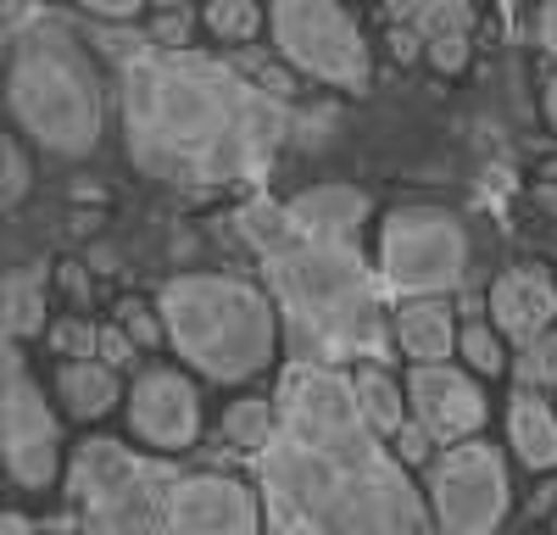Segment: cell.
<instances>
[{"instance_id": "31", "label": "cell", "mask_w": 557, "mask_h": 535, "mask_svg": "<svg viewBox=\"0 0 557 535\" xmlns=\"http://www.w3.org/2000/svg\"><path fill=\"white\" fill-rule=\"evenodd\" d=\"M535 39H541L546 62L557 67V0H552V7H541V12H535Z\"/></svg>"}, {"instance_id": "6", "label": "cell", "mask_w": 557, "mask_h": 535, "mask_svg": "<svg viewBox=\"0 0 557 535\" xmlns=\"http://www.w3.org/2000/svg\"><path fill=\"white\" fill-rule=\"evenodd\" d=\"M168 346L196 380L246 385L278 357V307L257 279L240 274H173L157 290Z\"/></svg>"}, {"instance_id": "1", "label": "cell", "mask_w": 557, "mask_h": 535, "mask_svg": "<svg viewBox=\"0 0 557 535\" xmlns=\"http://www.w3.org/2000/svg\"><path fill=\"white\" fill-rule=\"evenodd\" d=\"M273 408L278 430L257 458L268 535H441L407 463L357 413L346 369L290 357Z\"/></svg>"}, {"instance_id": "30", "label": "cell", "mask_w": 557, "mask_h": 535, "mask_svg": "<svg viewBox=\"0 0 557 535\" xmlns=\"http://www.w3.org/2000/svg\"><path fill=\"white\" fill-rule=\"evenodd\" d=\"M391 452H396V458H401V463L412 469V463H430V458H435V440H430L424 430H418V424L407 419V430H401V435L391 440Z\"/></svg>"}, {"instance_id": "16", "label": "cell", "mask_w": 557, "mask_h": 535, "mask_svg": "<svg viewBox=\"0 0 557 535\" xmlns=\"http://www.w3.org/2000/svg\"><path fill=\"white\" fill-rule=\"evenodd\" d=\"M507 446L530 474H552L557 469V401L546 390H519L507 401Z\"/></svg>"}, {"instance_id": "3", "label": "cell", "mask_w": 557, "mask_h": 535, "mask_svg": "<svg viewBox=\"0 0 557 535\" xmlns=\"http://www.w3.org/2000/svg\"><path fill=\"white\" fill-rule=\"evenodd\" d=\"M235 235L262 268V290L278 307L290 346L301 363L357 369L391 357L385 285L362 240H323L290 223L285 201H246L235 207Z\"/></svg>"}, {"instance_id": "13", "label": "cell", "mask_w": 557, "mask_h": 535, "mask_svg": "<svg viewBox=\"0 0 557 535\" xmlns=\"http://www.w3.org/2000/svg\"><path fill=\"white\" fill-rule=\"evenodd\" d=\"M485 319L502 340H513L519 351L546 340L557 329V279L546 274V268H507V274H496L491 296H485Z\"/></svg>"}, {"instance_id": "37", "label": "cell", "mask_w": 557, "mask_h": 535, "mask_svg": "<svg viewBox=\"0 0 557 535\" xmlns=\"http://www.w3.org/2000/svg\"><path fill=\"white\" fill-rule=\"evenodd\" d=\"M552 401H557V385H552Z\"/></svg>"}, {"instance_id": "28", "label": "cell", "mask_w": 557, "mask_h": 535, "mask_svg": "<svg viewBox=\"0 0 557 535\" xmlns=\"http://www.w3.org/2000/svg\"><path fill=\"white\" fill-rule=\"evenodd\" d=\"M424 57H430V67H435V73H462V67H469V57H474V34L430 39V45H424Z\"/></svg>"}, {"instance_id": "25", "label": "cell", "mask_w": 557, "mask_h": 535, "mask_svg": "<svg viewBox=\"0 0 557 535\" xmlns=\"http://www.w3.org/2000/svg\"><path fill=\"white\" fill-rule=\"evenodd\" d=\"M45 340H51V351L62 357V363H89V357H101V324H89L84 312H62Z\"/></svg>"}, {"instance_id": "20", "label": "cell", "mask_w": 557, "mask_h": 535, "mask_svg": "<svg viewBox=\"0 0 557 535\" xmlns=\"http://www.w3.org/2000/svg\"><path fill=\"white\" fill-rule=\"evenodd\" d=\"M273 430H278L273 396H235L223 408V440H228V452H240V458H262L273 446Z\"/></svg>"}, {"instance_id": "24", "label": "cell", "mask_w": 557, "mask_h": 535, "mask_svg": "<svg viewBox=\"0 0 557 535\" xmlns=\"http://www.w3.org/2000/svg\"><path fill=\"white\" fill-rule=\"evenodd\" d=\"M117 329L139 346V351H157V346H168V329H162V312H157V296H117Z\"/></svg>"}, {"instance_id": "34", "label": "cell", "mask_w": 557, "mask_h": 535, "mask_svg": "<svg viewBox=\"0 0 557 535\" xmlns=\"http://www.w3.org/2000/svg\"><path fill=\"white\" fill-rule=\"evenodd\" d=\"M546 123H552V134H557V73H552V84H546Z\"/></svg>"}, {"instance_id": "15", "label": "cell", "mask_w": 557, "mask_h": 535, "mask_svg": "<svg viewBox=\"0 0 557 535\" xmlns=\"http://www.w3.org/2000/svg\"><path fill=\"white\" fill-rule=\"evenodd\" d=\"M290 223L307 235L323 240H362V223H368V196L357 185H312L301 196L285 201Z\"/></svg>"}, {"instance_id": "29", "label": "cell", "mask_w": 557, "mask_h": 535, "mask_svg": "<svg viewBox=\"0 0 557 535\" xmlns=\"http://www.w3.org/2000/svg\"><path fill=\"white\" fill-rule=\"evenodd\" d=\"M134 357H139V346H134L117 324H101V357H96V363H107V369H134Z\"/></svg>"}, {"instance_id": "32", "label": "cell", "mask_w": 557, "mask_h": 535, "mask_svg": "<svg viewBox=\"0 0 557 535\" xmlns=\"http://www.w3.org/2000/svg\"><path fill=\"white\" fill-rule=\"evenodd\" d=\"M57 279H62V290L84 307L89 301V274H84V262H57Z\"/></svg>"}, {"instance_id": "33", "label": "cell", "mask_w": 557, "mask_h": 535, "mask_svg": "<svg viewBox=\"0 0 557 535\" xmlns=\"http://www.w3.org/2000/svg\"><path fill=\"white\" fill-rule=\"evenodd\" d=\"M391 45H396V62H418V57H424V39H418L407 23H391Z\"/></svg>"}, {"instance_id": "12", "label": "cell", "mask_w": 557, "mask_h": 535, "mask_svg": "<svg viewBox=\"0 0 557 535\" xmlns=\"http://www.w3.org/2000/svg\"><path fill=\"white\" fill-rule=\"evenodd\" d=\"M407 413L435 446H462V440L485 435V390L457 363L412 369L407 374Z\"/></svg>"}, {"instance_id": "14", "label": "cell", "mask_w": 557, "mask_h": 535, "mask_svg": "<svg viewBox=\"0 0 557 535\" xmlns=\"http://www.w3.org/2000/svg\"><path fill=\"white\" fill-rule=\"evenodd\" d=\"M391 335H396V351L407 357L412 369H441L457 357V312L451 301H396V319H391Z\"/></svg>"}, {"instance_id": "7", "label": "cell", "mask_w": 557, "mask_h": 535, "mask_svg": "<svg viewBox=\"0 0 557 535\" xmlns=\"http://www.w3.org/2000/svg\"><path fill=\"white\" fill-rule=\"evenodd\" d=\"M469 229L446 207H391L374 235V274L396 301H446L469 279Z\"/></svg>"}, {"instance_id": "2", "label": "cell", "mask_w": 557, "mask_h": 535, "mask_svg": "<svg viewBox=\"0 0 557 535\" xmlns=\"http://www.w3.org/2000/svg\"><path fill=\"white\" fill-rule=\"evenodd\" d=\"M123 146L134 167L173 190L257 185L290 140V101L228 57L212 51H146L117 73Z\"/></svg>"}, {"instance_id": "4", "label": "cell", "mask_w": 557, "mask_h": 535, "mask_svg": "<svg viewBox=\"0 0 557 535\" xmlns=\"http://www.w3.org/2000/svg\"><path fill=\"white\" fill-rule=\"evenodd\" d=\"M62 485L84 535H268L251 480L157 458L117 435H89Z\"/></svg>"}, {"instance_id": "11", "label": "cell", "mask_w": 557, "mask_h": 535, "mask_svg": "<svg viewBox=\"0 0 557 535\" xmlns=\"http://www.w3.org/2000/svg\"><path fill=\"white\" fill-rule=\"evenodd\" d=\"M123 413H128V435L146 446V452H157V458L190 452V446L201 440V424H207L201 390H196L190 369H178V363L139 369L134 385H128Z\"/></svg>"}, {"instance_id": "22", "label": "cell", "mask_w": 557, "mask_h": 535, "mask_svg": "<svg viewBox=\"0 0 557 535\" xmlns=\"http://www.w3.org/2000/svg\"><path fill=\"white\" fill-rule=\"evenodd\" d=\"M201 28L218 45H251L268 28V12L251 7V0H207V7H201Z\"/></svg>"}, {"instance_id": "19", "label": "cell", "mask_w": 557, "mask_h": 535, "mask_svg": "<svg viewBox=\"0 0 557 535\" xmlns=\"http://www.w3.org/2000/svg\"><path fill=\"white\" fill-rule=\"evenodd\" d=\"M7 346H28L34 335H51V290H45V262L12 268L7 274Z\"/></svg>"}, {"instance_id": "8", "label": "cell", "mask_w": 557, "mask_h": 535, "mask_svg": "<svg viewBox=\"0 0 557 535\" xmlns=\"http://www.w3.org/2000/svg\"><path fill=\"white\" fill-rule=\"evenodd\" d=\"M268 34H273L278 62L312 84L346 89V96H368V84H374V51H368L362 23L346 7L278 0V7H268Z\"/></svg>"}, {"instance_id": "21", "label": "cell", "mask_w": 557, "mask_h": 535, "mask_svg": "<svg viewBox=\"0 0 557 535\" xmlns=\"http://www.w3.org/2000/svg\"><path fill=\"white\" fill-rule=\"evenodd\" d=\"M385 23H407L418 39H451V34H474V7L462 0H418V7H391Z\"/></svg>"}, {"instance_id": "10", "label": "cell", "mask_w": 557, "mask_h": 535, "mask_svg": "<svg viewBox=\"0 0 557 535\" xmlns=\"http://www.w3.org/2000/svg\"><path fill=\"white\" fill-rule=\"evenodd\" d=\"M0 446H7V474L17 490H51L67 480L62 452V419L45 385L34 380L23 346H7V401H0Z\"/></svg>"}, {"instance_id": "23", "label": "cell", "mask_w": 557, "mask_h": 535, "mask_svg": "<svg viewBox=\"0 0 557 535\" xmlns=\"http://www.w3.org/2000/svg\"><path fill=\"white\" fill-rule=\"evenodd\" d=\"M457 357H462V369H469L474 380H496L507 374V340L491 329V319H469L457 335Z\"/></svg>"}, {"instance_id": "35", "label": "cell", "mask_w": 557, "mask_h": 535, "mask_svg": "<svg viewBox=\"0 0 557 535\" xmlns=\"http://www.w3.org/2000/svg\"><path fill=\"white\" fill-rule=\"evenodd\" d=\"M7 535H34V524L23 513H7Z\"/></svg>"}, {"instance_id": "17", "label": "cell", "mask_w": 557, "mask_h": 535, "mask_svg": "<svg viewBox=\"0 0 557 535\" xmlns=\"http://www.w3.org/2000/svg\"><path fill=\"white\" fill-rule=\"evenodd\" d=\"M346 374H351V396H357V413L368 419V430L380 440H396L412 419L407 413V380H396L385 363H357Z\"/></svg>"}, {"instance_id": "9", "label": "cell", "mask_w": 557, "mask_h": 535, "mask_svg": "<svg viewBox=\"0 0 557 535\" xmlns=\"http://www.w3.org/2000/svg\"><path fill=\"white\" fill-rule=\"evenodd\" d=\"M424 497H430L441 535H496L507 508H513V485H507L502 452L485 435H474L462 446H446L430 463Z\"/></svg>"}, {"instance_id": "27", "label": "cell", "mask_w": 557, "mask_h": 535, "mask_svg": "<svg viewBox=\"0 0 557 535\" xmlns=\"http://www.w3.org/2000/svg\"><path fill=\"white\" fill-rule=\"evenodd\" d=\"M196 23H201L196 12H184V7H162V12H151V17H146V34H151L157 51H190V28H196Z\"/></svg>"}, {"instance_id": "5", "label": "cell", "mask_w": 557, "mask_h": 535, "mask_svg": "<svg viewBox=\"0 0 557 535\" xmlns=\"http://www.w3.org/2000/svg\"><path fill=\"white\" fill-rule=\"evenodd\" d=\"M7 107L51 157H89L107 128V89L84 39L51 12H7Z\"/></svg>"}, {"instance_id": "18", "label": "cell", "mask_w": 557, "mask_h": 535, "mask_svg": "<svg viewBox=\"0 0 557 535\" xmlns=\"http://www.w3.org/2000/svg\"><path fill=\"white\" fill-rule=\"evenodd\" d=\"M57 396H62V408H67L78 424L107 419L117 401H128L117 369L96 363V357H89V363H62V369H57Z\"/></svg>"}, {"instance_id": "26", "label": "cell", "mask_w": 557, "mask_h": 535, "mask_svg": "<svg viewBox=\"0 0 557 535\" xmlns=\"http://www.w3.org/2000/svg\"><path fill=\"white\" fill-rule=\"evenodd\" d=\"M0 196H7V207H23V196L34 190V162H28V146H23V134H7L0 140Z\"/></svg>"}, {"instance_id": "36", "label": "cell", "mask_w": 557, "mask_h": 535, "mask_svg": "<svg viewBox=\"0 0 557 535\" xmlns=\"http://www.w3.org/2000/svg\"><path fill=\"white\" fill-rule=\"evenodd\" d=\"M535 201H541L546 212H557V185H535Z\"/></svg>"}]
</instances>
